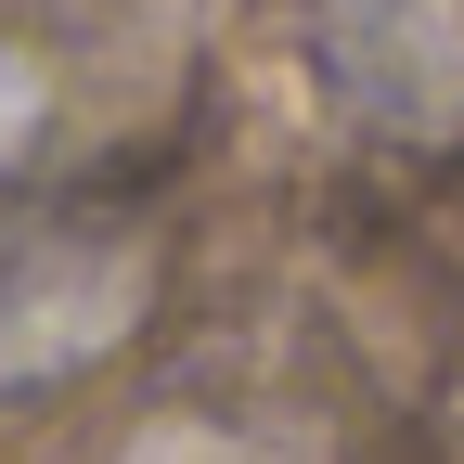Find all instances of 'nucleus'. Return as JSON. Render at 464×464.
<instances>
[{"instance_id": "1", "label": "nucleus", "mask_w": 464, "mask_h": 464, "mask_svg": "<svg viewBox=\"0 0 464 464\" xmlns=\"http://www.w3.org/2000/svg\"><path fill=\"white\" fill-rule=\"evenodd\" d=\"M142 310V246L130 232H26L0 258V387H52L91 348H116Z\"/></svg>"}, {"instance_id": "2", "label": "nucleus", "mask_w": 464, "mask_h": 464, "mask_svg": "<svg viewBox=\"0 0 464 464\" xmlns=\"http://www.w3.org/2000/svg\"><path fill=\"white\" fill-rule=\"evenodd\" d=\"M323 52L335 91L400 142H464V0H335Z\"/></svg>"}, {"instance_id": "3", "label": "nucleus", "mask_w": 464, "mask_h": 464, "mask_svg": "<svg viewBox=\"0 0 464 464\" xmlns=\"http://www.w3.org/2000/svg\"><path fill=\"white\" fill-rule=\"evenodd\" d=\"M39 130H52V78L26 65L14 39H0V181H14V168L39 155Z\"/></svg>"}]
</instances>
